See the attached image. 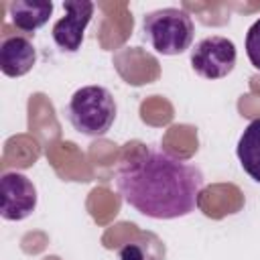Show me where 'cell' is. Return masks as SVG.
Segmentation results:
<instances>
[{"label":"cell","instance_id":"9","mask_svg":"<svg viewBox=\"0 0 260 260\" xmlns=\"http://www.w3.org/2000/svg\"><path fill=\"white\" fill-rule=\"evenodd\" d=\"M236 154H238L242 169L256 183H260V118L252 120L244 128L238 140V146H236Z\"/></svg>","mask_w":260,"mask_h":260},{"label":"cell","instance_id":"2","mask_svg":"<svg viewBox=\"0 0 260 260\" xmlns=\"http://www.w3.org/2000/svg\"><path fill=\"white\" fill-rule=\"evenodd\" d=\"M67 120L85 136H104L116 120V100L102 85L79 87L67 104Z\"/></svg>","mask_w":260,"mask_h":260},{"label":"cell","instance_id":"6","mask_svg":"<svg viewBox=\"0 0 260 260\" xmlns=\"http://www.w3.org/2000/svg\"><path fill=\"white\" fill-rule=\"evenodd\" d=\"M63 18L53 24V41L59 49L67 53L79 51L83 43V32L93 16V2L87 0H65Z\"/></svg>","mask_w":260,"mask_h":260},{"label":"cell","instance_id":"1","mask_svg":"<svg viewBox=\"0 0 260 260\" xmlns=\"http://www.w3.org/2000/svg\"><path fill=\"white\" fill-rule=\"evenodd\" d=\"M116 189L138 213L175 219L197 209L203 173L165 150L142 146L118 167Z\"/></svg>","mask_w":260,"mask_h":260},{"label":"cell","instance_id":"7","mask_svg":"<svg viewBox=\"0 0 260 260\" xmlns=\"http://www.w3.org/2000/svg\"><path fill=\"white\" fill-rule=\"evenodd\" d=\"M37 61L32 43L24 37H8L0 45V69L8 77L26 75Z\"/></svg>","mask_w":260,"mask_h":260},{"label":"cell","instance_id":"4","mask_svg":"<svg viewBox=\"0 0 260 260\" xmlns=\"http://www.w3.org/2000/svg\"><path fill=\"white\" fill-rule=\"evenodd\" d=\"M191 67L205 79H221L236 67V45L228 37H205L191 51Z\"/></svg>","mask_w":260,"mask_h":260},{"label":"cell","instance_id":"10","mask_svg":"<svg viewBox=\"0 0 260 260\" xmlns=\"http://www.w3.org/2000/svg\"><path fill=\"white\" fill-rule=\"evenodd\" d=\"M120 260H165V244L152 232H138L118 250Z\"/></svg>","mask_w":260,"mask_h":260},{"label":"cell","instance_id":"8","mask_svg":"<svg viewBox=\"0 0 260 260\" xmlns=\"http://www.w3.org/2000/svg\"><path fill=\"white\" fill-rule=\"evenodd\" d=\"M10 20L22 32H35L53 14L51 0H14L8 4Z\"/></svg>","mask_w":260,"mask_h":260},{"label":"cell","instance_id":"3","mask_svg":"<svg viewBox=\"0 0 260 260\" xmlns=\"http://www.w3.org/2000/svg\"><path fill=\"white\" fill-rule=\"evenodd\" d=\"M142 30L150 47L160 55H181L193 43L195 26L181 8H158L144 16Z\"/></svg>","mask_w":260,"mask_h":260},{"label":"cell","instance_id":"5","mask_svg":"<svg viewBox=\"0 0 260 260\" xmlns=\"http://www.w3.org/2000/svg\"><path fill=\"white\" fill-rule=\"evenodd\" d=\"M0 215L8 221L26 219L37 207V189L22 173H4L0 179Z\"/></svg>","mask_w":260,"mask_h":260},{"label":"cell","instance_id":"11","mask_svg":"<svg viewBox=\"0 0 260 260\" xmlns=\"http://www.w3.org/2000/svg\"><path fill=\"white\" fill-rule=\"evenodd\" d=\"M246 55L254 69L260 71V18L246 32Z\"/></svg>","mask_w":260,"mask_h":260}]
</instances>
